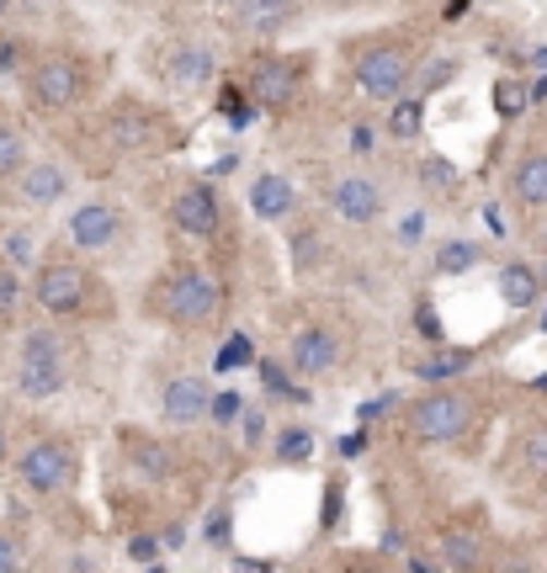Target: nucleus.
<instances>
[{
	"instance_id": "3",
	"label": "nucleus",
	"mask_w": 547,
	"mask_h": 573,
	"mask_svg": "<svg viewBox=\"0 0 547 573\" xmlns=\"http://www.w3.org/2000/svg\"><path fill=\"white\" fill-rule=\"evenodd\" d=\"M144 314L175 329V334H208L218 325V314H223V286L212 282V271L197 266V260H170L149 282Z\"/></svg>"
},
{
	"instance_id": "14",
	"label": "nucleus",
	"mask_w": 547,
	"mask_h": 573,
	"mask_svg": "<svg viewBox=\"0 0 547 573\" xmlns=\"http://www.w3.org/2000/svg\"><path fill=\"white\" fill-rule=\"evenodd\" d=\"M325 207H330V218H340V223L367 229V223H378L382 212H388V181H382L378 170H340L336 181L325 186Z\"/></svg>"
},
{
	"instance_id": "31",
	"label": "nucleus",
	"mask_w": 547,
	"mask_h": 573,
	"mask_svg": "<svg viewBox=\"0 0 547 573\" xmlns=\"http://www.w3.org/2000/svg\"><path fill=\"white\" fill-rule=\"evenodd\" d=\"M463 367H473V351H452V356H436V362H425L421 377H430V382H447V377H458Z\"/></svg>"
},
{
	"instance_id": "4",
	"label": "nucleus",
	"mask_w": 547,
	"mask_h": 573,
	"mask_svg": "<svg viewBox=\"0 0 547 573\" xmlns=\"http://www.w3.org/2000/svg\"><path fill=\"white\" fill-rule=\"evenodd\" d=\"M181 144V127L166 107L144 96H118L107 112H96V149L107 160H155Z\"/></svg>"
},
{
	"instance_id": "34",
	"label": "nucleus",
	"mask_w": 547,
	"mask_h": 573,
	"mask_svg": "<svg viewBox=\"0 0 547 573\" xmlns=\"http://www.w3.org/2000/svg\"><path fill=\"white\" fill-rule=\"evenodd\" d=\"M500 112H521V90L515 85H500Z\"/></svg>"
},
{
	"instance_id": "19",
	"label": "nucleus",
	"mask_w": 547,
	"mask_h": 573,
	"mask_svg": "<svg viewBox=\"0 0 547 573\" xmlns=\"http://www.w3.org/2000/svg\"><path fill=\"white\" fill-rule=\"evenodd\" d=\"M489 558H495V547H489V536L478 526H447L441 541H436V563L441 569L473 573V569H489Z\"/></svg>"
},
{
	"instance_id": "20",
	"label": "nucleus",
	"mask_w": 547,
	"mask_h": 573,
	"mask_svg": "<svg viewBox=\"0 0 547 573\" xmlns=\"http://www.w3.org/2000/svg\"><path fill=\"white\" fill-rule=\"evenodd\" d=\"M245 203H251V212L260 223H288L297 212V186L282 170H260L251 181V197H245Z\"/></svg>"
},
{
	"instance_id": "28",
	"label": "nucleus",
	"mask_w": 547,
	"mask_h": 573,
	"mask_svg": "<svg viewBox=\"0 0 547 573\" xmlns=\"http://www.w3.org/2000/svg\"><path fill=\"white\" fill-rule=\"evenodd\" d=\"M0 260H11L16 271H27V266L38 260V240H33L27 229H11V234L0 240Z\"/></svg>"
},
{
	"instance_id": "2",
	"label": "nucleus",
	"mask_w": 547,
	"mask_h": 573,
	"mask_svg": "<svg viewBox=\"0 0 547 573\" xmlns=\"http://www.w3.org/2000/svg\"><path fill=\"white\" fill-rule=\"evenodd\" d=\"M27 297L33 308L59 319V325H101L118 314L107 282L96 277V266L75 255V249H53V255H38L33 260V282H27Z\"/></svg>"
},
{
	"instance_id": "9",
	"label": "nucleus",
	"mask_w": 547,
	"mask_h": 573,
	"mask_svg": "<svg viewBox=\"0 0 547 573\" xmlns=\"http://www.w3.org/2000/svg\"><path fill=\"white\" fill-rule=\"evenodd\" d=\"M245 96H251L260 112L271 118H288L297 112L303 90H308V53H288V48H255L240 70Z\"/></svg>"
},
{
	"instance_id": "13",
	"label": "nucleus",
	"mask_w": 547,
	"mask_h": 573,
	"mask_svg": "<svg viewBox=\"0 0 547 573\" xmlns=\"http://www.w3.org/2000/svg\"><path fill=\"white\" fill-rule=\"evenodd\" d=\"M155 75L170 96H203L218 81V53L203 38H166L155 53Z\"/></svg>"
},
{
	"instance_id": "22",
	"label": "nucleus",
	"mask_w": 547,
	"mask_h": 573,
	"mask_svg": "<svg viewBox=\"0 0 547 573\" xmlns=\"http://www.w3.org/2000/svg\"><path fill=\"white\" fill-rule=\"evenodd\" d=\"M515 462H521V473L547 478V419L521 425V436H515Z\"/></svg>"
},
{
	"instance_id": "25",
	"label": "nucleus",
	"mask_w": 547,
	"mask_h": 573,
	"mask_svg": "<svg viewBox=\"0 0 547 573\" xmlns=\"http://www.w3.org/2000/svg\"><path fill=\"white\" fill-rule=\"evenodd\" d=\"M22 297H27V282L11 260H0V325H11L22 314Z\"/></svg>"
},
{
	"instance_id": "33",
	"label": "nucleus",
	"mask_w": 547,
	"mask_h": 573,
	"mask_svg": "<svg viewBox=\"0 0 547 573\" xmlns=\"http://www.w3.org/2000/svg\"><path fill=\"white\" fill-rule=\"evenodd\" d=\"M532 218H537V223H532V245L543 249V260H547V207H537Z\"/></svg>"
},
{
	"instance_id": "1",
	"label": "nucleus",
	"mask_w": 547,
	"mask_h": 573,
	"mask_svg": "<svg viewBox=\"0 0 547 573\" xmlns=\"http://www.w3.org/2000/svg\"><path fill=\"white\" fill-rule=\"evenodd\" d=\"M425 22H399V27H378V33H362V38L345 48V75L356 85L362 101H399L410 96L415 85V70L425 64Z\"/></svg>"
},
{
	"instance_id": "21",
	"label": "nucleus",
	"mask_w": 547,
	"mask_h": 573,
	"mask_svg": "<svg viewBox=\"0 0 547 573\" xmlns=\"http://www.w3.org/2000/svg\"><path fill=\"white\" fill-rule=\"evenodd\" d=\"M495 292H500V303H506L510 314L537 308V303H543V271H537V260H500Z\"/></svg>"
},
{
	"instance_id": "5",
	"label": "nucleus",
	"mask_w": 547,
	"mask_h": 573,
	"mask_svg": "<svg viewBox=\"0 0 547 573\" xmlns=\"http://www.w3.org/2000/svg\"><path fill=\"white\" fill-rule=\"evenodd\" d=\"M96 85H101V64L90 53H81V48H42L22 70V90H27L33 112H42V118L81 112L85 101L96 96Z\"/></svg>"
},
{
	"instance_id": "15",
	"label": "nucleus",
	"mask_w": 547,
	"mask_h": 573,
	"mask_svg": "<svg viewBox=\"0 0 547 573\" xmlns=\"http://www.w3.org/2000/svg\"><path fill=\"white\" fill-rule=\"evenodd\" d=\"M340 362H345V334H340L336 325L314 319V325L293 329V340H288V367H293L303 382H325V377H336Z\"/></svg>"
},
{
	"instance_id": "6",
	"label": "nucleus",
	"mask_w": 547,
	"mask_h": 573,
	"mask_svg": "<svg viewBox=\"0 0 547 573\" xmlns=\"http://www.w3.org/2000/svg\"><path fill=\"white\" fill-rule=\"evenodd\" d=\"M478 419H484V404L467 382H436L404 404V430L421 447H458L478 430Z\"/></svg>"
},
{
	"instance_id": "10",
	"label": "nucleus",
	"mask_w": 547,
	"mask_h": 573,
	"mask_svg": "<svg viewBox=\"0 0 547 573\" xmlns=\"http://www.w3.org/2000/svg\"><path fill=\"white\" fill-rule=\"evenodd\" d=\"M16 478H22V489L38 493V499L75 489V478H81V447L70 436H59V430L33 436L27 447L16 451Z\"/></svg>"
},
{
	"instance_id": "32",
	"label": "nucleus",
	"mask_w": 547,
	"mask_h": 573,
	"mask_svg": "<svg viewBox=\"0 0 547 573\" xmlns=\"http://www.w3.org/2000/svg\"><path fill=\"white\" fill-rule=\"evenodd\" d=\"M16 569H27V541L0 526V573H16Z\"/></svg>"
},
{
	"instance_id": "11",
	"label": "nucleus",
	"mask_w": 547,
	"mask_h": 573,
	"mask_svg": "<svg viewBox=\"0 0 547 573\" xmlns=\"http://www.w3.org/2000/svg\"><path fill=\"white\" fill-rule=\"evenodd\" d=\"M166 218H170V229H175L181 240H192V245H212V240H223L229 203L218 197V186H212V181L186 175V181H175V192H170Z\"/></svg>"
},
{
	"instance_id": "8",
	"label": "nucleus",
	"mask_w": 547,
	"mask_h": 573,
	"mask_svg": "<svg viewBox=\"0 0 547 573\" xmlns=\"http://www.w3.org/2000/svg\"><path fill=\"white\" fill-rule=\"evenodd\" d=\"M127 240H133V212L112 192H85L81 203L70 207V218H64V245L75 255H85V260L123 255Z\"/></svg>"
},
{
	"instance_id": "7",
	"label": "nucleus",
	"mask_w": 547,
	"mask_h": 573,
	"mask_svg": "<svg viewBox=\"0 0 547 573\" xmlns=\"http://www.w3.org/2000/svg\"><path fill=\"white\" fill-rule=\"evenodd\" d=\"M70 382H75V356H70L64 329H53V325L22 329V345H16V393L33 399V404H48Z\"/></svg>"
},
{
	"instance_id": "24",
	"label": "nucleus",
	"mask_w": 547,
	"mask_h": 573,
	"mask_svg": "<svg viewBox=\"0 0 547 573\" xmlns=\"http://www.w3.org/2000/svg\"><path fill=\"white\" fill-rule=\"evenodd\" d=\"M27 155H33V149H27V133H22V123L0 112V186H5L16 170H22V160H27Z\"/></svg>"
},
{
	"instance_id": "30",
	"label": "nucleus",
	"mask_w": 547,
	"mask_h": 573,
	"mask_svg": "<svg viewBox=\"0 0 547 573\" xmlns=\"http://www.w3.org/2000/svg\"><path fill=\"white\" fill-rule=\"evenodd\" d=\"M421 181L430 186V192H452V186H458V164L441 160V155H430V160L421 164Z\"/></svg>"
},
{
	"instance_id": "26",
	"label": "nucleus",
	"mask_w": 547,
	"mask_h": 573,
	"mask_svg": "<svg viewBox=\"0 0 547 573\" xmlns=\"http://www.w3.org/2000/svg\"><path fill=\"white\" fill-rule=\"evenodd\" d=\"M473 266H478V245H467V240H452V245H441V255H436V271L441 277H463Z\"/></svg>"
},
{
	"instance_id": "12",
	"label": "nucleus",
	"mask_w": 547,
	"mask_h": 573,
	"mask_svg": "<svg viewBox=\"0 0 547 573\" xmlns=\"http://www.w3.org/2000/svg\"><path fill=\"white\" fill-rule=\"evenodd\" d=\"M70 186H75V170L59 160V155H27L22 170L0 192H5V203L16 207V212H48V207H59L70 197Z\"/></svg>"
},
{
	"instance_id": "16",
	"label": "nucleus",
	"mask_w": 547,
	"mask_h": 573,
	"mask_svg": "<svg viewBox=\"0 0 547 573\" xmlns=\"http://www.w3.org/2000/svg\"><path fill=\"white\" fill-rule=\"evenodd\" d=\"M155 410H160V419H166L170 430H192V425H203L212 410V382L192 367L166 371V382H160V393H155Z\"/></svg>"
},
{
	"instance_id": "27",
	"label": "nucleus",
	"mask_w": 547,
	"mask_h": 573,
	"mask_svg": "<svg viewBox=\"0 0 547 573\" xmlns=\"http://www.w3.org/2000/svg\"><path fill=\"white\" fill-rule=\"evenodd\" d=\"M277 456H282L288 467L308 462V456H314V436H308V430H297V425H282V430H277Z\"/></svg>"
},
{
	"instance_id": "29",
	"label": "nucleus",
	"mask_w": 547,
	"mask_h": 573,
	"mask_svg": "<svg viewBox=\"0 0 547 573\" xmlns=\"http://www.w3.org/2000/svg\"><path fill=\"white\" fill-rule=\"evenodd\" d=\"M388 107H393V123H388L393 138H415V133H421V96H415V101L399 96V101H388Z\"/></svg>"
},
{
	"instance_id": "18",
	"label": "nucleus",
	"mask_w": 547,
	"mask_h": 573,
	"mask_svg": "<svg viewBox=\"0 0 547 573\" xmlns=\"http://www.w3.org/2000/svg\"><path fill=\"white\" fill-rule=\"evenodd\" d=\"M506 192H510V203L521 207V212L547 207V144H526V149L510 160Z\"/></svg>"
},
{
	"instance_id": "17",
	"label": "nucleus",
	"mask_w": 547,
	"mask_h": 573,
	"mask_svg": "<svg viewBox=\"0 0 547 573\" xmlns=\"http://www.w3.org/2000/svg\"><path fill=\"white\" fill-rule=\"evenodd\" d=\"M308 0H234V27L255 42H271L303 22Z\"/></svg>"
},
{
	"instance_id": "35",
	"label": "nucleus",
	"mask_w": 547,
	"mask_h": 573,
	"mask_svg": "<svg viewBox=\"0 0 547 573\" xmlns=\"http://www.w3.org/2000/svg\"><path fill=\"white\" fill-rule=\"evenodd\" d=\"M5 5H11V0H0V16H5Z\"/></svg>"
},
{
	"instance_id": "23",
	"label": "nucleus",
	"mask_w": 547,
	"mask_h": 573,
	"mask_svg": "<svg viewBox=\"0 0 547 573\" xmlns=\"http://www.w3.org/2000/svg\"><path fill=\"white\" fill-rule=\"evenodd\" d=\"M325 255H330L325 229H319V223H303V229L293 234V271L297 277H314V271L325 266Z\"/></svg>"
}]
</instances>
